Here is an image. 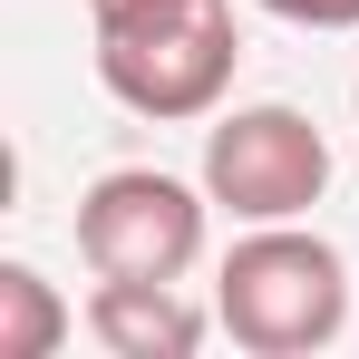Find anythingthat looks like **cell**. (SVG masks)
<instances>
[{
	"instance_id": "7a4b0ae2",
	"label": "cell",
	"mask_w": 359,
	"mask_h": 359,
	"mask_svg": "<svg viewBox=\"0 0 359 359\" xmlns=\"http://www.w3.org/2000/svg\"><path fill=\"white\" fill-rule=\"evenodd\" d=\"M233 59H243V39L224 0H175V10L97 29V78L136 117H214L233 88Z\"/></svg>"
},
{
	"instance_id": "5b68a950",
	"label": "cell",
	"mask_w": 359,
	"mask_h": 359,
	"mask_svg": "<svg viewBox=\"0 0 359 359\" xmlns=\"http://www.w3.org/2000/svg\"><path fill=\"white\" fill-rule=\"evenodd\" d=\"M88 330H97L107 359H184L204 340V311H194L175 282H97Z\"/></svg>"
},
{
	"instance_id": "277c9868",
	"label": "cell",
	"mask_w": 359,
	"mask_h": 359,
	"mask_svg": "<svg viewBox=\"0 0 359 359\" xmlns=\"http://www.w3.org/2000/svg\"><path fill=\"white\" fill-rule=\"evenodd\" d=\"M330 184V146L301 107H233L204 126V194L243 224H292Z\"/></svg>"
},
{
	"instance_id": "6da1fadb",
	"label": "cell",
	"mask_w": 359,
	"mask_h": 359,
	"mask_svg": "<svg viewBox=\"0 0 359 359\" xmlns=\"http://www.w3.org/2000/svg\"><path fill=\"white\" fill-rule=\"evenodd\" d=\"M214 311L252 359H301L330 350L340 320H350V262L320 233H292V224H262L224 252L214 272Z\"/></svg>"
},
{
	"instance_id": "52a82bcc",
	"label": "cell",
	"mask_w": 359,
	"mask_h": 359,
	"mask_svg": "<svg viewBox=\"0 0 359 359\" xmlns=\"http://www.w3.org/2000/svg\"><path fill=\"white\" fill-rule=\"evenodd\" d=\"M272 20H301V29H359V0H262Z\"/></svg>"
},
{
	"instance_id": "8992f818",
	"label": "cell",
	"mask_w": 359,
	"mask_h": 359,
	"mask_svg": "<svg viewBox=\"0 0 359 359\" xmlns=\"http://www.w3.org/2000/svg\"><path fill=\"white\" fill-rule=\"evenodd\" d=\"M68 340L59 292L29 272V262H0V359H49Z\"/></svg>"
},
{
	"instance_id": "3957f363",
	"label": "cell",
	"mask_w": 359,
	"mask_h": 359,
	"mask_svg": "<svg viewBox=\"0 0 359 359\" xmlns=\"http://www.w3.org/2000/svg\"><path fill=\"white\" fill-rule=\"evenodd\" d=\"M78 252L97 282H184L204 252V204L156 165H117L78 194Z\"/></svg>"
},
{
	"instance_id": "ba28073f",
	"label": "cell",
	"mask_w": 359,
	"mask_h": 359,
	"mask_svg": "<svg viewBox=\"0 0 359 359\" xmlns=\"http://www.w3.org/2000/svg\"><path fill=\"white\" fill-rule=\"evenodd\" d=\"M146 10H175V0H88V20H97V29H117V20H146Z\"/></svg>"
}]
</instances>
